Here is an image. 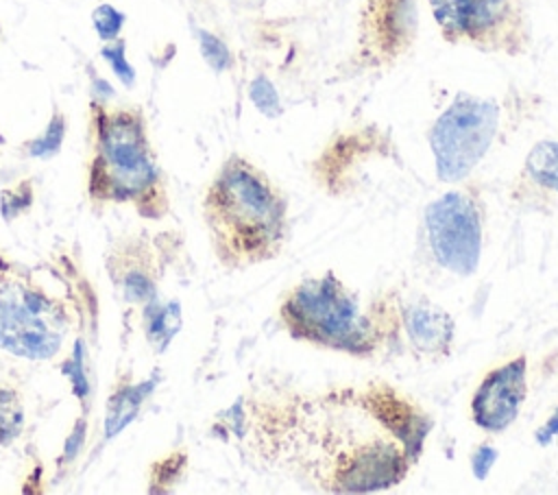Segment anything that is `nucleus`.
Listing matches in <instances>:
<instances>
[{
  "instance_id": "nucleus-18",
  "label": "nucleus",
  "mask_w": 558,
  "mask_h": 495,
  "mask_svg": "<svg viewBox=\"0 0 558 495\" xmlns=\"http://www.w3.org/2000/svg\"><path fill=\"white\" fill-rule=\"evenodd\" d=\"M92 22H94L98 37L107 44V41H113L120 37V31L124 26V13H120L113 4H100L94 9Z\"/></svg>"
},
{
  "instance_id": "nucleus-8",
  "label": "nucleus",
  "mask_w": 558,
  "mask_h": 495,
  "mask_svg": "<svg viewBox=\"0 0 558 495\" xmlns=\"http://www.w3.org/2000/svg\"><path fill=\"white\" fill-rule=\"evenodd\" d=\"M425 229L436 262L469 277L482 253V220L477 205L462 192H447L425 212Z\"/></svg>"
},
{
  "instance_id": "nucleus-23",
  "label": "nucleus",
  "mask_w": 558,
  "mask_h": 495,
  "mask_svg": "<svg viewBox=\"0 0 558 495\" xmlns=\"http://www.w3.org/2000/svg\"><path fill=\"white\" fill-rule=\"evenodd\" d=\"M558 434V412L547 421V425L538 432V440L541 443H547L551 436H556Z\"/></svg>"
},
{
  "instance_id": "nucleus-12",
  "label": "nucleus",
  "mask_w": 558,
  "mask_h": 495,
  "mask_svg": "<svg viewBox=\"0 0 558 495\" xmlns=\"http://www.w3.org/2000/svg\"><path fill=\"white\" fill-rule=\"evenodd\" d=\"M403 325L412 347L429 358L447 355L453 340V321L432 303H412L403 310Z\"/></svg>"
},
{
  "instance_id": "nucleus-3",
  "label": "nucleus",
  "mask_w": 558,
  "mask_h": 495,
  "mask_svg": "<svg viewBox=\"0 0 558 495\" xmlns=\"http://www.w3.org/2000/svg\"><path fill=\"white\" fill-rule=\"evenodd\" d=\"M203 218L218 262L227 268H244L279 253L288 229V205L257 166L231 155L205 190Z\"/></svg>"
},
{
  "instance_id": "nucleus-10",
  "label": "nucleus",
  "mask_w": 558,
  "mask_h": 495,
  "mask_svg": "<svg viewBox=\"0 0 558 495\" xmlns=\"http://www.w3.org/2000/svg\"><path fill=\"white\" fill-rule=\"evenodd\" d=\"M525 369V358L519 355L493 369L482 379L471 401L475 425L486 432H504L517 419L527 393Z\"/></svg>"
},
{
  "instance_id": "nucleus-9",
  "label": "nucleus",
  "mask_w": 558,
  "mask_h": 495,
  "mask_svg": "<svg viewBox=\"0 0 558 495\" xmlns=\"http://www.w3.org/2000/svg\"><path fill=\"white\" fill-rule=\"evenodd\" d=\"M148 236L120 238L105 255V268L116 292L129 305L144 307L157 299L161 279L159 251Z\"/></svg>"
},
{
  "instance_id": "nucleus-6",
  "label": "nucleus",
  "mask_w": 558,
  "mask_h": 495,
  "mask_svg": "<svg viewBox=\"0 0 558 495\" xmlns=\"http://www.w3.org/2000/svg\"><path fill=\"white\" fill-rule=\"evenodd\" d=\"M497 124L499 109L493 100L460 94L429 131L438 177L442 181L466 177L493 144Z\"/></svg>"
},
{
  "instance_id": "nucleus-14",
  "label": "nucleus",
  "mask_w": 558,
  "mask_h": 495,
  "mask_svg": "<svg viewBox=\"0 0 558 495\" xmlns=\"http://www.w3.org/2000/svg\"><path fill=\"white\" fill-rule=\"evenodd\" d=\"M148 395V386L144 384H120L111 397H109V410H107V432L113 436L118 434L137 412L142 401Z\"/></svg>"
},
{
  "instance_id": "nucleus-7",
  "label": "nucleus",
  "mask_w": 558,
  "mask_h": 495,
  "mask_svg": "<svg viewBox=\"0 0 558 495\" xmlns=\"http://www.w3.org/2000/svg\"><path fill=\"white\" fill-rule=\"evenodd\" d=\"M429 7L449 41L506 52L523 46L525 28L517 0H429Z\"/></svg>"
},
{
  "instance_id": "nucleus-1",
  "label": "nucleus",
  "mask_w": 558,
  "mask_h": 495,
  "mask_svg": "<svg viewBox=\"0 0 558 495\" xmlns=\"http://www.w3.org/2000/svg\"><path fill=\"white\" fill-rule=\"evenodd\" d=\"M259 449L325 491L366 493L399 484L416 462L427 419L386 386L290 399L253 414Z\"/></svg>"
},
{
  "instance_id": "nucleus-16",
  "label": "nucleus",
  "mask_w": 558,
  "mask_h": 495,
  "mask_svg": "<svg viewBox=\"0 0 558 495\" xmlns=\"http://www.w3.org/2000/svg\"><path fill=\"white\" fill-rule=\"evenodd\" d=\"M142 310L146 316V336L150 338V342L166 345L172 338V334L179 329L177 303L159 305L157 299H153Z\"/></svg>"
},
{
  "instance_id": "nucleus-17",
  "label": "nucleus",
  "mask_w": 558,
  "mask_h": 495,
  "mask_svg": "<svg viewBox=\"0 0 558 495\" xmlns=\"http://www.w3.org/2000/svg\"><path fill=\"white\" fill-rule=\"evenodd\" d=\"M63 135H65V118L57 109L50 116V122L44 129V133L26 142V150H28L31 157H50V155H54L59 150V146L63 142Z\"/></svg>"
},
{
  "instance_id": "nucleus-19",
  "label": "nucleus",
  "mask_w": 558,
  "mask_h": 495,
  "mask_svg": "<svg viewBox=\"0 0 558 495\" xmlns=\"http://www.w3.org/2000/svg\"><path fill=\"white\" fill-rule=\"evenodd\" d=\"M248 96L253 100V105L268 118H277L281 113V102H279V94L275 89V85L266 79V76H257L251 83Z\"/></svg>"
},
{
  "instance_id": "nucleus-13",
  "label": "nucleus",
  "mask_w": 558,
  "mask_h": 495,
  "mask_svg": "<svg viewBox=\"0 0 558 495\" xmlns=\"http://www.w3.org/2000/svg\"><path fill=\"white\" fill-rule=\"evenodd\" d=\"M26 427V406L20 388L0 377V447H11Z\"/></svg>"
},
{
  "instance_id": "nucleus-5",
  "label": "nucleus",
  "mask_w": 558,
  "mask_h": 495,
  "mask_svg": "<svg viewBox=\"0 0 558 495\" xmlns=\"http://www.w3.org/2000/svg\"><path fill=\"white\" fill-rule=\"evenodd\" d=\"M76 312L61 294L50 292L35 275L0 268V349L28 362L61 355Z\"/></svg>"
},
{
  "instance_id": "nucleus-15",
  "label": "nucleus",
  "mask_w": 558,
  "mask_h": 495,
  "mask_svg": "<svg viewBox=\"0 0 558 495\" xmlns=\"http://www.w3.org/2000/svg\"><path fill=\"white\" fill-rule=\"evenodd\" d=\"M527 174L543 188L558 192V142H541L525 161Z\"/></svg>"
},
{
  "instance_id": "nucleus-4",
  "label": "nucleus",
  "mask_w": 558,
  "mask_h": 495,
  "mask_svg": "<svg viewBox=\"0 0 558 495\" xmlns=\"http://www.w3.org/2000/svg\"><path fill=\"white\" fill-rule=\"evenodd\" d=\"M281 318L294 338L353 355L373 353L386 334L384 307L362 310L333 273L303 279L283 301Z\"/></svg>"
},
{
  "instance_id": "nucleus-20",
  "label": "nucleus",
  "mask_w": 558,
  "mask_h": 495,
  "mask_svg": "<svg viewBox=\"0 0 558 495\" xmlns=\"http://www.w3.org/2000/svg\"><path fill=\"white\" fill-rule=\"evenodd\" d=\"M198 44H201V52L205 57V61L216 70V72H222L231 65V52L229 48L225 46L222 39H218L216 35L207 33V31H198Z\"/></svg>"
},
{
  "instance_id": "nucleus-21",
  "label": "nucleus",
  "mask_w": 558,
  "mask_h": 495,
  "mask_svg": "<svg viewBox=\"0 0 558 495\" xmlns=\"http://www.w3.org/2000/svg\"><path fill=\"white\" fill-rule=\"evenodd\" d=\"M102 59L109 61L111 70L118 74V79L126 85H131L135 81V72L131 68V63L126 61V55H124V39H113V41H107L102 46Z\"/></svg>"
},
{
  "instance_id": "nucleus-11",
  "label": "nucleus",
  "mask_w": 558,
  "mask_h": 495,
  "mask_svg": "<svg viewBox=\"0 0 558 495\" xmlns=\"http://www.w3.org/2000/svg\"><path fill=\"white\" fill-rule=\"evenodd\" d=\"M368 33L379 50L397 55L408 46L416 24L414 0H368Z\"/></svg>"
},
{
  "instance_id": "nucleus-2",
  "label": "nucleus",
  "mask_w": 558,
  "mask_h": 495,
  "mask_svg": "<svg viewBox=\"0 0 558 495\" xmlns=\"http://www.w3.org/2000/svg\"><path fill=\"white\" fill-rule=\"evenodd\" d=\"M87 194L94 205H129L144 218L159 220L170 201L146 116L135 105L89 100Z\"/></svg>"
},
{
  "instance_id": "nucleus-22",
  "label": "nucleus",
  "mask_w": 558,
  "mask_h": 495,
  "mask_svg": "<svg viewBox=\"0 0 558 495\" xmlns=\"http://www.w3.org/2000/svg\"><path fill=\"white\" fill-rule=\"evenodd\" d=\"M497 458V451L493 447H480V451L475 454L473 458V471H475V478H484L490 469V464L495 462Z\"/></svg>"
}]
</instances>
